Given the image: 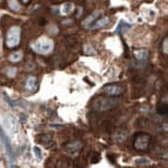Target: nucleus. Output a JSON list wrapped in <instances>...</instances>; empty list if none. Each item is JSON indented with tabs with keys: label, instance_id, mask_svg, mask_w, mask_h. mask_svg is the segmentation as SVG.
<instances>
[{
	"label": "nucleus",
	"instance_id": "obj_1",
	"mask_svg": "<svg viewBox=\"0 0 168 168\" xmlns=\"http://www.w3.org/2000/svg\"><path fill=\"white\" fill-rule=\"evenodd\" d=\"M31 47L35 53L45 56L53 52L54 47H55V43L49 37H40L34 43L31 44Z\"/></svg>",
	"mask_w": 168,
	"mask_h": 168
},
{
	"label": "nucleus",
	"instance_id": "obj_2",
	"mask_svg": "<svg viewBox=\"0 0 168 168\" xmlns=\"http://www.w3.org/2000/svg\"><path fill=\"white\" fill-rule=\"evenodd\" d=\"M119 104V100L115 98H107V97H98L92 102V107L95 110L100 113L107 112L109 109H113Z\"/></svg>",
	"mask_w": 168,
	"mask_h": 168
},
{
	"label": "nucleus",
	"instance_id": "obj_3",
	"mask_svg": "<svg viewBox=\"0 0 168 168\" xmlns=\"http://www.w3.org/2000/svg\"><path fill=\"white\" fill-rule=\"evenodd\" d=\"M21 39V29L19 26H11L7 32V39H5V45L8 49L17 47L20 43Z\"/></svg>",
	"mask_w": 168,
	"mask_h": 168
},
{
	"label": "nucleus",
	"instance_id": "obj_4",
	"mask_svg": "<svg viewBox=\"0 0 168 168\" xmlns=\"http://www.w3.org/2000/svg\"><path fill=\"white\" fill-rule=\"evenodd\" d=\"M149 142H150V137L148 134H141L136 137L134 142V146L138 150H144V149H146L148 147Z\"/></svg>",
	"mask_w": 168,
	"mask_h": 168
},
{
	"label": "nucleus",
	"instance_id": "obj_5",
	"mask_svg": "<svg viewBox=\"0 0 168 168\" xmlns=\"http://www.w3.org/2000/svg\"><path fill=\"white\" fill-rule=\"evenodd\" d=\"M3 126L10 134H14L18 130V122L12 113H8L5 116L3 120Z\"/></svg>",
	"mask_w": 168,
	"mask_h": 168
},
{
	"label": "nucleus",
	"instance_id": "obj_6",
	"mask_svg": "<svg viewBox=\"0 0 168 168\" xmlns=\"http://www.w3.org/2000/svg\"><path fill=\"white\" fill-rule=\"evenodd\" d=\"M82 148V143L80 141H71L65 145V152L70 157H77Z\"/></svg>",
	"mask_w": 168,
	"mask_h": 168
},
{
	"label": "nucleus",
	"instance_id": "obj_7",
	"mask_svg": "<svg viewBox=\"0 0 168 168\" xmlns=\"http://www.w3.org/2000/svg\"><path fill=\"white\" fill-rule=\"evenodd\" d=\"M103 92L109 97H119L123 92V88L117 84H108L103 87Z\"/></svg>",
	"mask_w": 168,
	"mask_h": 168
},
{
	"label": "nucleus",
	"instance_id": "obj_8",
	"mask_svg": "<svg viewBox=\"0 0 168 168\" xmlns=\"http://www.w3.org/2000/svg\"><path fill=\"white\" fill-rule=\"evenodd\" d=\"M75 12V4L73 2H65L60 8V13L63 16H70Z\"/></svg>",
	"mask_w": 168,
	"mask_h": 168
},
{
	"label": "nucleus",
	"instance_id": "obj_9",
	"mask_svg": "<svg viewBox=\"0 0 168 168\" xmlns=\"http://www.w3.org/2000/svg\"><path fill=\"white\" fill-rule=\"evenodd\" d=\"M128 133L125 129H118L113 134V141L116 143H123L124 141L127 139Z\"/></svg>",
	"mask_w": 168,
	"mask_h": 168
},
{
	"label": "nucleus",
	"instance_id": "obj_10",
	"mask_svg": "<svg viewBox=\"0 0 168 168\" xmlns=\"http://www.w3.org/2000/svg\"><path fill=\"white\" fill-rule=\"evenodd\" d=\"M134 56L138 61H144L149 57V52L147 50L144 49H139L134 50Z\"/></svg>",
	"mask_w": 168,
	"mask_h": 168
},
{
	"label": "nucleus",
	"instance_id": "obj_11",
	"mask_svg": "<svg viewBox=\"0 0 168 168\" xmlns=\"http://www.w3.org/2000/svg\"><path fill=\"white\" fill-rule=\"evenodd\" d=\"M25 88H26V91H29L31 92L36 91V88H37V79H36V77L29 76L28 79H26Z\"/></svg>",
	"mask_w": 168,
	"mask_h": 168
},
{
	"label": "nucleus",
	"instance_id": "obj_12",
	"mask_svg": "<svg viewBox=\"0 0 168 168\" xmlns=\"http://www.w3.org/2000/svg\"><path fill=\"white\" fill-rule=\"evenodd\" d=\"M108 23H109V18L108 17H103V18H100L99 20H97L95 23H92V24L89 25V28H91L92 29H97L104 28V26H106Z\"/></svg>",
	"mask_w": 168,
	"mask_h": 168
},
{
	"label": "nucleus",
	"instance_id": "obj_13",
	"mask_svg": "<svg viewBox=\"0 0 168 168\" xmlns=\"http://www.w3.org/2000/svg\"><path fill=\"white\" fill-rule=\"evenodd\" d=\"M131 29V24L125 22L124 20H120V22L118 23L117 28L115 29V33H119V34H124L128 31V29Z\"/></svg>",
	"mask_w": 168,
	"mask_h": 168
},
{
	"label": "nucleus",
	"instance_id": "obj_14",
	"mask_svg": "<svg viewBox=\"0 0 168 168\" xmlns=\"http://www.w3.org/2000/svg\"><path fill=\"white\" fill-rule=\"evenodd\" d=\"M23 58V53L21 50H17V52H14L12 53L10 56H8V60L13 63H17V62H20L21 60Z\"/></svg>",
	"mask_w": 168,
	"mask_h": 168
},
{
	"label": "nucleus",
	"instance_id": "obj_15",
	"mask_svg": "<svg viewBox=\"0 0 168 168\" xmlns=\"http://www.w3.org/2000/svg\"><path fill=\"white\" fill-rule=\"evenodd\" d=\"M99 14H100V13H99L98 11H96L92 15H89V16L83 21V25L85 26V28H89V25L92 24V22H94V21L96 20V18H98Z\"/></svg>",
	"mask_w": 168,
	"mask_h": 168
},
{
	"label": "nucleus",
	"instance_id": "obj_16",
	"mask_svg": "<svg viewBox=\"0 0 168 168\" xmlns=\"http://www.w3.org/2000/svg\"><path fill=\"white\" fill-rule=\"evenodd\" d=\"M39 139H40V142L43 144L44 146H46V147H50V146H52L53 139H52V137H50V134H41Z\"/></svg>",
	"mask_w": 168,
	"mask_h": 168
},
{
	"label": "nucleus",
	"instance_id": "obj_17",
	"mask_svg": "<svg viewBox=\"0 0 168 168\" xmlns=\"http://www.w3.org/2000/svg\"><path fill=\"white\" fill-rule=\"evenodd\" d=\"M8 8H10L12 11L19 12L21 8V5L19 4V2H18L17 0H8Z\"/></svg>",
	"mask_w": 168,
	"mask_h": 168
},
{
	"label": "nucleus",
	"instance_id": "obj_18",
	"mask_svg": "<svg viewBox=\"0 0 168 168\" xmlns=\"http://www.w3.org/2000/svg\"><path fill=\"white\" fill-rule=\"evenodd\" d=\"M134 163L138 165H149V164H151V160L145 157H140V158L134 159Z\"/></svg>",
	"mask_w": 168,
	"mask_h": 168
},
{
	"label": "nucleus",
	"instance_id": "obj_19",
	"mask_svg": "<svg viewBox=\"0 0 168 168\" xmlns=\"http://www.w3.org/2000/svg\"><path fill=\"white\" fill-rule=\"evenodd\" d=\"M158 113L162 116H168V103H162L158 107Z\"/></svg>",
	"mask_w": 168,
	"mask_h": 168
},
{
	"label": "nucleus",
	"instance_id": "obj_20",
	"mask_svg": "<svg viewBox=\"0 0 168 168\" xmlns=\"http://www.w3.org/2000/svg\"><path fill=\"white\" fill-rule=\"evenodd\" d=\"M33 154H34L36 160H37V161H41L42 158H43V157H42V151H41L40 147H38V146L33 147Z\"/></svg>",
	"mask_w": 168,
	"mask_h": 168
},
{
	"label": "nucleus",
	"instance_id": "obj_21",
	"mask_svg": "<svg viewBox=\"0 0 168 168\" xmlns=\"http://www.w3.org/2000/svg\"><path fill=\"white\" fill-rule=\"evenodd\" d=\"M84 52L86 55H96V50L91 44H85L84 45Z\"/></svg>",
	"mask_w": 168,
	"mask_h": 168
},
{
	"label": "nucleus",
	"instance_id": "obj_22",
	"mask_svg": "<svg viewBox=\"0 0 168 168\" xmlns=\"http://www.w3.org/2000/svg\"><path fill=\"white\" fill-rule=\"evenodd\" d=\"M16 74H17V68H16V67H13V66L8 67V70H7V76H8V77L15 78Z\"/></svg>",
	"mask_w": 168,
	"mask_h": 168
},
{
	"label": "nucleus",
	"instance_id": "obj_23",
	"mask_svg": "<svg viewBox=\"0 0 168 168\" xmlns=\"http://www.w3.org/2000/svg\"><path fill=\"white\" fill-rule=\"evenodd\" d=\"M162 52L165 55H168V38H165L162 42Z\"/></svg>",
	"mask_w": 168,
	"mask_h": 168
},
{
	"label": "nucleus",
	"instance_id": "obj_24",
	"mask_svg": "<svg viewBox=\"0 0 168 168\" xmlns=\"http://www.w3.org/2000/svg\"><path fill=\"white\" fill-rule=\"evenodd\" d=\"M100 159H101L100 154H99V152H97V151H95L94 155H92V163H98V162L100 161Z\"/></svg>",
	"mask_w": 168,
	"mask_h": 168
},
{
	"label": "nucleus",
	"instance_id": "obj_25",
	"mask_svg": "<svg viewBox=\"0 0 168 168\" xmlns=\"http://www.w3.org/2000/svg\"><path fill=\"white\" fill-rule=\"evenodd\" d=\"M163 129L165 131H168V124H167V123H164V124H163Z\"/></svg>",
	"mask_w": 168,
	"mask_h": 168
},
{
	"label": "nucleus",
	"instance_id": "obj_26",
	"mask_svg": "<svg viewBox=\"0 0 168 168\" xmlns=\"http://www.w3.org/2000/svg\"><path fill=\"white\" fill-rule=\"evenodd\" d=\"M162 158H164V159H167V160H168V151H167V152H165L164 155H162Z\"/></svg>",
	"mask_w": 168,
	"mask_h": 168
},
{
	"label": "nucleus",
	"instance_id": "obj_27",
	"mask_svg": "<svg viewBox=\"0 0 168 168\" xmlns=\"http://www.w3.org/2000/svg\"><path fill=\"white\" fill-rule=\"evenodd\" d=\"M21 1H22L23 3H29V0H21Z\"/></svg>",
	"mask_w": 168,
	"mask_h": 168
}]
</instances>
